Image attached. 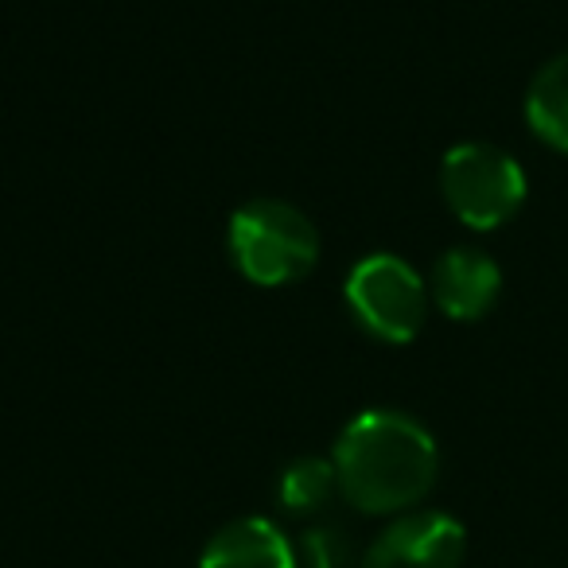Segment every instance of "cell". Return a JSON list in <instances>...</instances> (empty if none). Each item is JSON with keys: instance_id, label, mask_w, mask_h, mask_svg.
Listing matches in <instances>:
<instances>
[{"instance_id": "cell-1", "label": "cell", "mask_w": 568, "mask_h": 568, "mask_svg": "<svg viewBox=\"0 0 568 568\" xmlns=\"http://www.w3.org/2000/svg\"><path fill=\"white\" fill-rule=\"evenodd\" d=\"M339 495L371 518H397L425 503L440 475V448L417 417L366 409L339 433L332 452Z\"/></svg>"}, {"instance_id": "cell-2", "label": "cell", "mask_w": 568, "mask_h": 568, "mask_svg": "<svg viewBox=\"0 0 568 568\" xmlns=\"http://www.w3.org/2000/svg\"><path fill=\"white\" fill-rule=\"evenodd\" d=\"M230 257L250 284L284 288L316 268L320 230L293 203L253 199L230 219Z\"/></svg>"}, {"instance_id": "cell-3", "label": "cell", "mask_w": 568, "mask_h": 568, "mask_svg": "<svg viewBox=\"0 0 568 568\" xmlns=\"http://www.w3.org/2000/svg\"><path fill=\"white\" fill-rule=\"evenodd\" d=\"M440 191L464 226L498 230L526 203V172L495 144H456L440 164Z\"/></svg>"}, {"instance_id": "cell-4", "label": "cell", "mask_w": 568, "mask_h": 568, "mask_svg": "<svg viewBox=\"0 0 568 568\" xmlns=\"http://www.w3.org/2000/svg\"><path fill=\"white\" fill-rule=\"evenodd\" d=\"M347 304L374 339L413 343L428 316V288L409 261L394 253H371L351 268Z\"/></svg>"}, {"instance_id": "cell-5", "label": "cell", "mask_w": 568, "mask_h": 568, "mask_svg": "<svg viewBox=\"0 0 568 568\" xmlns=\"http://www.w3.org/2000/svg\"><path fill=\"white\" fill-rule=\"evenodd\" d=\"M467 529L444 510L397 514L363 552V568H459Z\"/></svg>"}, {"instance_id": "cell-6", "label": "cell", "mask_w": 568, "mask_h": 568, "mask_svg": "<svg viewBox=\"0 0 568 568\" xmlns=\"http://www.w3.org/2000/svg\"><path fill=\"white\" fill-rule=\"evenodd\" d=\"M433 304L448 320L471 324L483 320L495 308L498 293H503V273H498L495 257H487L483 250H448L433 268Z\"/></svg>"}, {"instance_id": "cell-7", "label": "cell", "mask_w": 568, "mask_h": 568, "mask_svg": "<svg viewBox=\"0 0 568 568\" xmlns=\"http://www.w3.org/2000/svg\"><path fill=\"white\" fill-rule=\"evenodd\" d=\"M199 568H296V545L268 518H234L206 537Z\"/></svg>"}, {"instance_id": "cell-8", "label": "cell", "mask_w": 568, "mask_h": 568, "mask_svg": "<svg viewBox=\"0 0 568 568\" xmlns=\"http://www.w3.org/2000/svg\"><path fill=\"white\" fill-rule=\"evenodd\" d=\"M526 121L537 141L568 152V51L534 74L526 90Z\"/></svg>"}, {"instance_id": "cell-9", "label": "cell", "mask_w": 568, "mask_h": 568, "mask_svg": "<svg viewBox=\"0 0 568 568\" xmlns=\"http://www.w3.org/2000/svg\"><path fill=\"white\" fill-rule=\"evenodd\" d=\"M339 495V475L335 464L324 456H301L284 467L281 479H276V503L284 506V514H296V518H316Z\"/></svg>"}, {"instance_id": "cell-10", "label": "cell", "mask_w": 568, "mask_h": 568, "mask_svg": "<svg viewBox=\"0 0 568 568\" xmlns=\"http://www.w3.org/2000/svg\"><path fill=\"white\" fill-rule=\"evenodd\" d=\"M296 568H363V552L347 529L308 526L296 541Z\"/></svg>"}]
</instances>
